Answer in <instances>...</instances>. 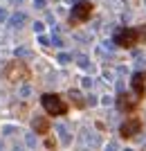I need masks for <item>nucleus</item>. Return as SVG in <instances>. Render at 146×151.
Wrapping results in <instances>:
<instances>
[{"instance_id": "14", "label": "nucleus", "mask_w": 146, "mask_h": 151, "mask_svg": "<svg viewBox=\"0 0 146 151\" xmlns=\"http://www.w3.org/2000/svg\"><path fill=\"white\" fill-rule=\"evenodd\" d=\"M79 65H81V68H90V63H88V57H79Z\"/></svg>"}, {"instance_id": "17", "label": "nucleus", "mask_w": 146, "mask_h": 151, "mask_svg": "<svg viewBox=\"0 0 146 151\" xmlns=\"http://www.w3.org/2000/svg\"><path fill=\"white\" fill-rule=\"evenodd\" d=\"M83 88H92V79H90V77L83 79Z\"/></svg>"}, {"instance_id": "1", "label": "nucleus", "mask_w": 146, "mask_h": 151, "mask_svg": "<svg viewBox=\"0 0 146 151\" xmlns=\"http://www.w3.org/2000/svg\"><path fill=\"white\" fill-rule=\"evenodd\" d=\"M43 106H45L47 113H54V115L65 113V104L61 101V97H56V95H45L43 97Z\"/></svg>"}, {"instance_id": "4", "label": "nucleus", "mask_w": 146, "mask_h": 151, "mask_svg": "<svg viewBox=\"0 0 146 151\" xmlns=\"http://www.w3.org/2000/svg\"><path fill=\"white\" fill-rule=\"evenodd\" d=\"M83 142H85L90 149H97V147H101V138H99L95 131H85V133H83Z\"/></svg>"}, {"instance_id": "12", "label": "nucleus", "mask_w": 146, "mask_h": 151, "mask_svg": "<svg viewBox=\"0 0 146 151\" xmlns=\"http://www.w3.org/2000/svg\"><path fill=\"white\" fill-rule=\"evenodd\" d=\"M14 131H16V126H14V124H5V126H2V133H5V135H11Z\"/></svg>"}, {"instance_id": "6", "label": "nucleus", "mask_w": 146, "mask_h": 151, "mask_svg": "<svg viewBox=\"0 0 146 151\" xmlns=\"http://www.w3.org/2000/svg\"><path fill=\"white\" fill-rule=\"evenodd\" d=\"M54 129H56V133H58V138H61L63 145H70V142H72V138H70V133H68V129H65V124H56Z\"/></svg>"}, {"instance_id": "5", "label": "nucleus", "mask_w": 146, "mask_h": 151, "mask_svg": "<svg viewBox=\"0 0 146 151\" xmlns=\"http://www.w3.org/2000/svg\"><path fill=\"white\" fill-rule=\"evenodd\" d=\"M115 41H117L119 45H126V47H128V45H133V41H135V32H130V29H128V32H121V34H117Z\"/></svg>"}, {"instance_id": "18", "label": "nucleus", "mask_w": 146, "mask_h": 151, "mask_svg": "<svg viewBox=\"0 0 146 151\" xmlns=\"http://www.w3.org/2000/svg\"><path fill=\"white\" fill-rule=\"evenodd\" d=\"M52 43L56 45V47H61V45H63V41H61V38H58V36H52Z\"/></svg>"}, {"instance_id": "8", "label": "nucleus", "mask_w": 146, "mask_h": 151, "mask_svg": "<svg viewBox=\"0 0 146 151\" xmlns=\"http://www.w3.org/2000/svg\"><path fill=\"white\" fill-rule=\"evenodd\" d=\"M32 126H34V129H38V133H45V131H47V122H45L43 117H34Z\"/></svg>"}, {"instance_id": "2", "label": "nucleus", "mask_w": 146, "mask_h": 151, "mask_svg": "<svg viewBox=\"0 0 146 151\" xmlns=\"http://www.w3.org/2000/svg\"><path fill=\"white\" fill-rule=\"evenodd\" d=\"M90 2H79V5L74 7V12H72V18L74 20H83V18H88V14H90Z\"/></svg>"}, {"instance_id": "19", "label": "nucleus", "mask_w": 146, "mask_h": 151, "mask_svg": "<svg viewBox=\"0 0 146 151\" xmlns=\"http://www.w3.org/2000/svg\"><path fill=\"white\" fill-rule=\"evenodd\" d=\"M34 32H38V34H41V32H43V23H34Z\"/></svg>"}, {"instance_id": "22", "label": "nucleus", "mask_w": 146, "mask_h": 151, "mask_svg": "<svg viewBox=\"0 0 146 151\" xmlns=\"http://www.w3.org/2000/svg\"><path fill=\"white\" fill-rule=\"evenodd\" d=\"M34 5L36 7H45V0H34Z\"/></svg>"}, {"instance_id": "10", "label": "nucleus", "mask_w": 146, "mask_h": 151, "mask_svg": "<svg viewBox=\"0 0 146 151\" xmlns=\"http://www.w3.org/2000/svg\"><path fill=\"white\" fill-rule=\"evenodd\" d=\"M16 57H32L29 47H16Z\"/></svg>"}, {"instance_id": "23", "label": "nucleus", "mask_w": 146, "mask_h": 151, "mask_svg": "<svg viewBox=\"0 0 146 151\" xmlns=\"http://www.w3.org/2000/svg\"><path fill=\"white\" fill-rule=\"evenodd\" d=\"M124 151H133V149H124Z\"/></svg>"}, {"instance_id": "16", "label": "nucleus", "mask_w": 146, "mask_h": 151, "mask_svg": "<svg viewBox=\"0 0 146 151\" xmlns=\"http://www.w3.org/2000/svg\"><path fill=\"white\" fill-rule=\"evenodd\" d=\"M101 104H106V106H110V104H113V97H110V95H106V97H101Z\"/></svg>"}, {"instance_id": "20", "label": "nucleus", "mask_w": 146, "mask_h": 151, "mask_svg": "<svg viewBox=\"0 0 146 151\" xmlns=\"http://www.w3.org/2000/svg\"><path fill=\"white\" fill-rule=\"evenodd\" d=\"M88 104H90V106H95V104H97V97H92V95H90V97H88Z\"/></svg>"}, {"instance_id": "7", "label": "nucleus", "mask_w": 146, "mask_h": 151, "mask_svg": "<svg viewBox=\"0 0 146 151\" xmlns=\"http://www.w3.org/2000/svg\"><path fill=\"white\" fill-rule=\"evenodd\" d=\"M25 20H27V16H25L23 12H18V14H14L11 18H9V25H11V27H20Z\"/></svg>"}, {"instance_id": "3", "label": "nucleus", "mask_w": 146, "mask_h": 151, "mask_svg": "<svg viewBox=\"0 0 146 151\" xmlns=\"http://www.w3.org/2000/svg\"><path fill=\"white\" fill-rule=\"evenodd\" d=\"M137 131H140V122L137 120H128L126 124H121V135L124 138H133Z\"/></svg>"}, {"instance_id": "21", "label": "nucleus", "mask_w": 146, "mask_h": 151, "mask_svg": "<svg viewBox=\"0 0 146 151\" xmlns=\"http://www.w3.org/2000/svg\"><path fill=\"white\" fill-rule=\"evenodd\" d=\"M2 20H7V12L5 9H0V23H2Z\"/></svg>"}, {"instance_id": "11", "label": "nucleus", "mask_w": 146, "mask_h": 151, "mask_svg": "<svg viewBox=\"0 0 146 151\" xmlns=\"http://www.w3.org/2000/svg\"><path fill=\"white\" fill-rule=\"evenodd\" d=\"M18 95H20V97H29V95H32V86H23Z\"/></svg>"}, {"instance_id": "15", "label": "nucleus", "mask_w": 146, "mask_h": 151, "mask_svg": "<svg viewBox=\"0 0 146 151\" xmlns=\"http://www.w3.org/2000/svg\"><path fill=\"white\" fill-rule=\"evenodd\" d=\"M103 151H117V142H108Z\"/></svg>"}, {"instance_id": "13", "label": "nucleus", "mask_w": 146, "mask_h": 151, "mask_svg": "<svg viewBox=\"0 0 146 151\" xmlns=\"http://www.w3.org/2000/svg\"><path fill=\"white\" fill-rule=\"evenodd\" d=\"M68 61H70V54L61 52V54H58V63H68Z\"/></svg>"}, {"instance_id": "9", "label": "nucleus", "mask_w": 146, "mask_h": 151, "mask_svg": "<svg viewBox=\"0 0 146 151\" xmlns=\"http://www.w3.org/2000/svg\"><path fill=\"white\" fill-rule=\"evenodd\" d=\"M25 145H27V149H36V135L34 133H27L25 135Z\"/></svg>"}]
</instances>
